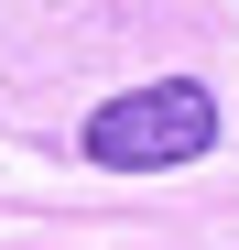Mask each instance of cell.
Listing matches in <instances>:
<instances>
[{
	"mask_svg": "<svg viewBox=\"0 0 239 250\" xmlns=\"http://www.w3.org/2000/svg\"><path fill=\"white\" fill-rule=\"evenodd\" d=\"M218 142V98L196 87V76H163V87H131L87 120V163L109 174H163V163H196Z\"/></svg>",
	"mask_w": 239,
	"mask_h": 250,
	"instance_id": "cell-1",
	"label": "cell"
}]
</instances>
